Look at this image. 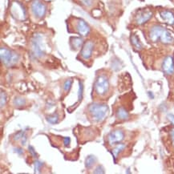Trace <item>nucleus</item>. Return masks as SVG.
Returning a JSON list of instances; mask_svg holds the SVG:
<instances>
[{"label": "nucleus", "instance_id": "nucleus-1", "mask_svg": "<svg viewBox=\"0 0 174 174\" xmlns=\"http://www.w3.org/2000/svg\"><path fill=\"white\" fill-rule=\"evenodd\" d=\"M149 39L152 42H161L165 44H171L174 42V37L170 32L160 25L152 27L149 31Z\"/></svg>", "mask_w": 174, "mask_h": 174}, {"label": "nucleus", "instance_id": "nucleus-2", "mask_svg": "<svg viewBox=\"0 0 174 174\" xmlns=\"http://www.w3.org/2000/svg\"><path fill=\"white\" fill-rule=\"evenodd\" d=\"M32 53L35 58L42 59L46 55V42L44 35L42 33H36L32 39Z\"/></svg>", "mask_w": 174, "mask_h": 174}, {"label": "nucleus", "instance_id": "nucleus-3", "mask_svg": "<svg viewBox=\"0 0 174 174\" xmlns=\"http://www.w3.org/2000/svg\"><path fill=\"white\" fill-rule=\"evenodd\" d=\"M108 107L107 104H97L93 103L90 104L88 107V112L92 118V120L96 122H102L107 116L108 113Z\"/></svg>", "mask_w": 174, "mask_h": 174}, {"label": "nucleus", "instance_id": "nucleus-4", "mask_svg": "<svg viewBox=\"0 0 174 174\" xmlns=\"http://www.w3.org/2000/svg\"><path fill=\"white\" fill-rule=\"evenodd\" d=\"M0 58L2 64L7 67H11L19 60V56L15 52L3 47H2L0 49Z\"/></svg>", "mask_w": 174, "mask_h": 174}, {"label": "nucleus", "instance_id": "nucleus-5", "mask_svg": "<svg viewBox=\"0 0 174 174\" xmlns=\"http://www.w3.org/2000/svg\"><path fill=\"white\" fill-rule=\"evenodd\" d=\"M31 10L36 19H41L46 15L47 5L41 0H33L31 4Z\"/></svg>", "mask_w": 174, "mask_h": 174}, {"label": "nucleus", "instance_id": "nucleus-6", "mask_svg": "<svg viewBox=\"0 0 174 174\" xmlns=\"http://www.w3.org/2000/svg\"><path fill=\"white\" fill-rule=\"evenodd\" d=\"M95 91L99 96H104L109 88V82L107 78L104 75L99 76L95 82Z\"/></svg>", "mask_w": 174, "mask_h": 174}, {"label": "nucleus", "instance_id": "nucleus-7", "mask_svg": "<svg viewBox=\"0 0 174 174\" xmlns=\"http://www.w3.org/2000/svg\"><path fill=\"white\" fill-rule=\"evenodd\" d=\"M11 15L14 18L19 20H23L26 18V11L22 6V4L18 2H15L12 3L11 8Z\"/></svg>", "mask_w": 174, "mask_h": 174}, {"label": "nucleus", "instance_id": "nucleus-8", "mask_svg": "<svg viewBox=\"0 0 174 174\" xmlns=\"http://www.w3.org/2000/svg\"><path fill=\"white\" fill-rule=\"evenodd\" d=\"M76 32L82 37H85L90 34V27L87 22L82 19H77L76 20Z\"/></svg>", "mask_w": 174, "mask_h": 174}, {"label": "nucleus", "instance_id": "nucleus-9", "mask_svg": "<svg viewBox=\"0 0 174 174\" xmlns=\"http://www.w3.org/2000/svg\"><path fill=\"white\" fill-rule=\"evenodd\" d=\"M94 43L92 40L86 41L85 43H83V47H81V52H80V56L82 59L84 60H88L91 59L92 56L93 50H94Z\"/></svg>", "mask_w": 174, "mask_h": 174}, {"label": "nucleus", "instance_id": "nucleus-10", "mask_svg": "<svg viewBox=\"0 0 174 174\" xmlns=\"http://www.w3.org/2000/svg\"><path fill=\"white\" fill-rule=\"evenodd\" d=\"M152 17V11L149 9H144L137 14L135 21L137 25H143L146 23L148 20Z\"/></svg>", "mask_w": 174, "mask_h": 174}, {"label": "nucleus", "instance_id": "nucleus-11", "mask_svg": "<svg viewBox=\"0 0 174 174\" xmlns=\"http://www.w3.org/2000/svg\"><path fill=\"white\" fill-rule=\"evenodd\" d=\"M124 133L123 132V131L120 129H117L111 132L108 134V136H107V141H108L110 145H115L121 143V141L124 140Z\"/></svg>", "mask_w": 174, "mask_h": 174}, {"label": "nucleus", "instance_id": "nucleus-12", "mask_svg": "<svg viewBox=\"0 0 174 174\" xmlns=\"http://www.w3.org/2000/svg\"><path fill=\"white\" fill-rule=\"evenodd\" d=\"M162 69L167 75H172L174 73V59L172 56H167L162 63Z\"/></svg>", "mask_w": 174, "mask_h": 174}, {"label": "nucleus", "instance_id": "nucleus-13", "mask_svg": "<svg viewBox=\"0 0 174 174\" xmlns=\"http://www.w3.org/2000/svg\"><path fill=\"white\" fill-rule=\"evenodd\" d=\"M160 16L162 20L169 25H174V14L172 11L164 10L160 12Z\"/></svg>", "mask_w": 174, "mask_h": 174}, {"label": "nucleus", "instance_id": "nucleus-14", "mask_svg": "<svg viewBox=\"0 0 174 174\" xmlns=\"http://www.w3.org/2000/svg\"><path fill=\"white\" fill-rule=\"evenodd\" d=\"M71 47L75 50H78L83 45V40L80 37H72L70 39Z\"/></svg>", "mask_w": 174, "mask_h": 174}, {"label": "nucleus", "instance_id": "nucleus-15", "mask_svg": "<svg viewBox=\"0 0 174 174\" xmlns=\"http://www.w3.org/2000/svg\"><path fill=\"white\" fill-rule=\"evenodd\" d=\"M117 117L119 120H121V121H126L129 117V114H128V112L125 108L121 107H119L117 111Z\"/></svg>", "mask_w": 174, "mask_h": 174}, {"label": "nucleus", "instance_id": "nucleus-16", "mask_svg": "<svg viewBox=\"0 0 174 174\" xmlns=\"http://www.w3.org/2000/svg\"><path fill=\"white\" fill-rule=\"evenodd\" d=\"M124 148H125V145H124V144L120 143V144L117 145V146L113 148L112 151V153L114 159H116V158L117 157V156L119 155V153H120L121 152H122L123 150L124 149Z\"/></svg>", "mask_w": 174, "mask_h": 174}, {"label": "nucleus", "instance_id": "nucleus-17", "mask_svg": "<svg viewBox=\"0 0 174 174\" xmlns=\"http://www.w3.org/2000/svg\"><path fill=\"white\" fill-rule=\"evenodd\" d=\"M131 42L132 44L133 45V47L135 48L138 49V50H141L142 48V43H141L139 38L137 37V35H132L131 36Z\"/></svg>", "mask_w": 174, "mask_h": 174}, {"label": "nucleus", "instance_id": "nucleus-18", "mask_svg": "<svg viewBox=\"0 0 174 174\" xmlns=\"http://www.w3.org/2000/svg\"><path fill=\"white\" fill-rule=\"evenodd\" d=\"M97 162V158L96 157L93 155L88 156L85 160V166L87 169H90L93 165H95V163Z\"/></svg>", "mask_w": 174, "mask_h": 174}, {"label": "nucleus", "instance_id": "nucleus-19", "mask_svg": "<svg viewBox=\"0 0 174 174\" xmlns=\"http://www.w3.org/2000/svg\"><path fill=\"white\" fill-rule=\"evenodd\" d=\"M47 121H48L50 124H57L58 121H59V116L58 114H52V115L48 116V117H47Z\"/></svg>", "mask_w": 174, "mask_h": 174}, {"label": "nucleus", "instance_id": "nucleus-20", "mask_svg": "<svg viewBox=\"0 0 174 174\" xmlns=\"http://www.w3.org/2000/svg\"><path fill=\"white\" fill-rule=\"evenodd\" d=\"M13 104L16 107H21V106H23L25 104V100L21 98V97H15L13 101Z\"/></svg>", "mask_w": 174, "mask_h": 174}, {"label": "nucleus", "instance_id": "nucleus-21", "mask_svg": "<svg viewBox=\"0 0 174 174\" xmlns=\"http://www.w3.org/2000/svg\"><path fill=\"white\" fill-rule=\"evenodd\" d=\"M43 162H41L40 161H35V172H40L42 167H43Z\"/></svg>", "mask_w": 174, "mask_h": 174}, {"label": "nucleus", "instance_id": "nucleus-22", "mask_svg": "<svg viewBox=\"0 0 174 174\" xmlns=\"http://www.w3.org/2000/svg\"><path fill=\"white\" fill-rule=\"evenodd\" d=\"M95 0H80V2L83 6L86 7H90L94 4Z\"/></svg>", "mask_w": 174, "mask_h": 174}, {"label": "nucleus", "instance_id": "nucleus-23", "mask_svg": "<svg viewBox=\"0 0 174 174\" xmlns=\"http://www.w3.org/2000/svg\"><path fill=\"white\" fill-rule=\"evenodd\" d=\"M72 80H66L64 84H63V90H64L65 92L69 91L71 87H72Z\"/></svg>", "mask_w": 174, "mask_h": 174}, {"label": "nucleus", "instance_id": "nucleus-24", "mask_svg": "<svg viewBox=\"0 0 174 174\" xmlns=\"http://www.w3.org/2000/svg\"><path fill=\"white\" fill-rule=\"evenodd\" d=\"M1 100H0V104H1V108L4 107V105L7 103V96H6V93L3 92H1Z\"/></svg>", "mask_w": 174, "mask_h": 174}, {"label": "nucleus", "instance_id": "nucleus-25", "mask_svg": "<svg viewBox=\"0 0 174 174\" xmlns=\"http://www.w3.org/2000/svg\"><path fill=\"white\" fill-rule=\"evenodd\" d=\"M24 135H25V132L23 131L19 132L18 133H16L15 136H14V140H15V141H19V140L22 139V137H23Z\"/></svg>", "mask_w": 174, "mask_h": 174}, {"label": "nucleus", "instance_id": "nucleus-26", "mask_svg": "<svg viewBox=\"0 0 174 174\" xmlns=\"http://www.w3.org/2000/svg\"><path fill=\"white\" fill-rule=\"evenodd\" d=\"M82 95H83V84L80 82V85H79V92H78V99L79 101H80L82 99Z\"/></svg>", "mask_w": 174, "mask_h": 174}, {"label": "nucleus", "instance_id": "nucleus-27", "mask_svg": "<svg viewBox=\"0 0 174 174\" xmlns=\"http://www.w3.org/2000/svg\"><path fill=\"white\" fill-rule=\"evenodd\" d=\"M94 173H104V169L101 165H98L94 171Z\"/></svg>", "mask_w": 174, "mask_h": 174}, {"label": "nucleus", "instance_id": "nucleus-28", "mask_svg": "<svg viewBox=\"0 0 174 174\" xmlns=\"http://www.w3.org/2000/svg\"><path fill=\"white\" fill-rule=\"evenodd\" d=\"M28 149H29L30 153L32 154V156L33 157H37V154H36V152L35 151V149H34L33 147L30 145V146L28 147Z\"/></svg>", "mask_w": 174, "mask_h": 174}, {"label": "nucleus", "instance_id": "nucleus-29", "mask_svg": "<svg viewBox=\"0 0 174 174\" xmlns=\"http://www.w3.org/2000/svg\"><path fill=\"white\" fill-rule=\"evenodd\" d=\"M167 118L169 119V121H170V122L172 124V125L174 126V115L173 114H172V113H169V114H168V115H167Z\"/></svg>", "mask_w": 174, "mask_h": 174}, {"label": "nucleus", "instance_id": "nucleus-30", "mask_svg": "<svg viewBox=\"0 0 174 174\" xmlns=\"http://www.w3.org/2000/svg\"><path fill=\"white\" fill-rule=\"evenodd\" d=\"M170 137H171V140H172V146L174 147V128H172V129L170 130Z\"/></svg>", "mask_w": 174, "mask_h": 174}, {"label": "nucleus", "instance_id": "nucleus-31", "mask_svg": "<svg viewBox=\"0 0 174 174\" xmlns=\"http://www.w3.org/2000/svg\"><path fill=\"white\" fill-rule=\"evenodd\" d=\"M70 142H71V140L69 137H64V139H63V143H64V145L66 146L70 145Z\"/></svg>", "mask_w": 174, "mask_h": 174}, {"label": "nucleus", "instance_id": "nucleus-32", "mask_svg": "<svg viewBox=\"0 0 174 174\" xmlns=\"http://www.w3.org/2000/svg\"><path fill=\"white\" fill-rule=\"evenodd\" d=\"M16 150H17L16 152H18V153H19V154H22V152H22V149H21V148H17Z\"/></svg>", "mask_w": 174, "mask_h": 174}]
</instances>
